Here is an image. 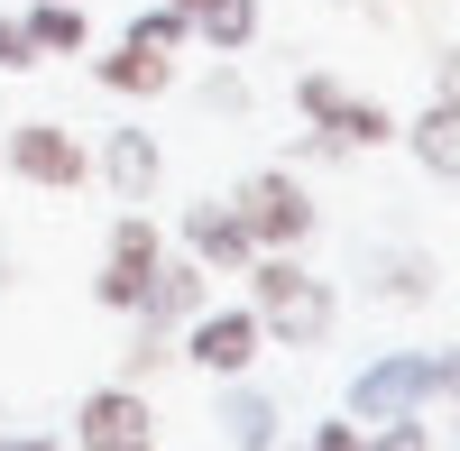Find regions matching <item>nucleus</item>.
<instances>
[{
  "label": "nucleus",
  "mask_w": 460,
  "mask_h": 451,
  "mask_svg": "<svg viewBox=\"0 0 460 451\" xmlns=\"http://www.w3.org/2000/svg\"><path fill=\"white\" fill-rule=\"evenodd\" d=\"M240 277H249V314H258L267 341H286V350H323L332 341V314L341 305H332V286L304 268L295 249H258Z\"/></svg>",
  "instance_id": "obj_1"
},
{
  "label": "nucleus",
  "mask_w": 460,
  "mask_h": 451,
  "mask_svg": "<svg viewBox=\"0 0 460 451\" xmlns=\"http://www.w3.org/2000/svg\"><path fill=\"white\" fill-rule=\"evenodd\" d=\"M295 111L314 120V138H304L314 157H350V147H387V138H396V111L368 102V93H341L332 74H304V84H295Z\"/></svg>",
  "instance_id": "obj_2"
},
{
  "label": "nucleus",
  "mask_w": 460,
  "mask_h": 451,
  "mask_svg": "<svg viewBox=\"0 0 460 451\" xmlns=\"http://www.w3.org/2000/svg\"><path fill=\"white\" fill-rule=\"evenodd\" d=\"M442 387V350H387V359H368L359 378H350V424H396V415H424Z\"/></svg>",
  "instance_id": "obj_3"
},
{
  "label": "nucleus",
  "mask_w": 460,
  "mask_h": 451,
  "mask_svg": "<svg viewBox=\"0 0 460 451\" xmlns=\"http://www.w3.org/2000/svg\"><path fill=\"white\" fill-rule=\"evenodd\" d=\"M230 212H240V231H249L258 249H304V240H314V221H323L314 194H304L286 166H258L240 194H230Z\"/></svg>",
  "instance_id": "obj_4"
},
{
  "label": "nucleus",
  "mask_w": 460,
  "mask_h": 451,
  "mask_svg": "<svg viewBox=\"0 0 460 451\" xmlns=\"http://www.w3.org/2000/svg\"><path fill=\"white\" fill-rule=\"evenodd\" d=\"M74 451H157V415H147V396L129 378L93 387L74 405Z\"/></svg>",
  "instance_id": "obj_5"
},
{
  "label": "nucleus",
  "mask_w": 460,
  "mask_h": 451,
  "mask_svg": "<svg viewBox=\"0 0 460 451\" xmlns=\"http://www.w3.org/2000/svg\"><path fill=\"white\" fill-rule=\"evenodd\" d=\"M258 350H267V332H258V314L249 305H203L194 323H184V359L203 368V378H249L258 368Z\"/></svg>",
  "instance_id": "obj_6"
},
{
  "label": "nucleus",
  "mask_w": 460,
  "mask_h": 451,
  "mask_svg": "<svg viewBox=\"0 0 460 451\" xmlns=\"http://www.w3.org/2000/svg\"><path fill=\"white\" fill-rule=\"evenodd\" d=\"M10 175L37 184V194H74V184L93 175V157H84V138L65 120H19L10 129Z\"/></svg>",
  "instance_id": "obj_7"
},
{
  "label": "nucleus",
  "mask_w": 460,
  "mask_h": 451,
  "mask_svg": "<svg viewBox=\"0 0 460 451\" xmlns=\"http://www.w3.org/2000/svg\"><path fill=\"white\" fill-rule=\"evenodd\" d=\"M175 231H184V258H203V277H240L249 258H258V240L240 231V212L212 203V194H203V203H184Z\"/></svg>",
  "instance_id": "obj_8"
},
{
  "label": "nucleus",
  "mask_w": 460,
  "mask_h": 451,
  "mask_svg": "<svg viewBox=\"0 0 460 451\" xmlns=\"http://www.w3.org/2000/svg\"><path fill=\"white\" fill-rule=\"evenodd\" d=\"M102 175H111V194H120V203H147V194H157V175H166V147L147 138V129H111V138H102Z\"/></svg>",
  "instance_id": "obj_9"
},
{
  "label": "nucleus",
  "mask_w": 460,
  "mask_h": 451,
  "mask_svg": "<svg viewBox=\"0 0 460 451\" xmlns=\"http://www.w3.org/2000/svg\"><path fill=\"white\" fill-rule=\"evenodd\" d=\"M221 451H277V396H258V387H240V378H221Z\"/></svg>",
  "instance_id": "obj_10"
},
{
  "label": "nucleus",
  "mask_w": 460,
  "mask_h": 451,
  "mask_svg": "<svg viewBox=\"0 0 460 451\" xmlns=\"http://www.w3.org/2000/svg\"><path fill=\"white\" fill-rule=\"evenodd\" d=\"M138 314L147 323H194L203 314V258H157V268H147V295H138Z\"/></svg>",
  "instance_id": "obj_11"
},
{
  "label": "nucleus",
  "mask_w": 460,
  "mask_h": 451,
  "mask_svg": "<svg viewBox=\"0 0 460 451\" xmlns=\"http://www.w3.org/2000/svg\"><path fill=\"white\" fill-rule=\"evenodd\" d=\"M396 138L414 147V166H424V175H442V184H460V102H433L424 120H405Z\"/></svg>",
  "instance_id": "obj_12"
},
{
  "label": "nucleus",
  "mask_w": 460,
  "mask_h": 451,
  "mask_svg": "<svg viewBox=\"0 0 460 451\" xmlns=\"http://www.w3.org/2000/svg\"><path fill=\"white\" fill-rule=\"evenodd\" d=\"M433 286H442V277H433L424 249H377V258H368V295H377V305H424Z\"/></svg>",
  "instance_id": "obj_13"
},
{
  "label": "nucleus",
  "mask_w": 460,
  "mask_h": 451,
  "mask_svg": "<svg viewBox=\"0 0 460 451\" xmlns=\"http://www.w3.org/2000/svg\"><path fill=\"white\" fill-rule=\"evenodd\" d=\"M19 28H28V47H37V56H84V47H93L84 0H37V10H28Z\"/></svg>",
  "instance_id": "obj_14"
},
{
  "label": "nucleus",
  "mask_w": 460,
  "mask_h": 451,
  "mask_svg": "<svg viewBox=\"0 0 460 451\" xmlns=\"http://www.w3.org/2000/svg\"><path fill=\"white\" fill-rule=\"evenodd\" d=\"M175 84V56H157V47H129L120 37V56H102V93H138V102H157Z\"/></svg>",
  "instance_id": "obj_15"
},
{
  "label": "nucleus",
  "mask_w": 460,
  "mask_h": 451,
  "mask_svg": "<svg viewBox=\"0 0 460 451\" xmlns=\"http://www.w3.org/2000/svg\"><path fill=\"white\" fill-rule=\"evenodd\" d=\"M194 37H203L212 56H240L249 37H258V0H203V10H194Z\"/></svg>",
  "instance_id": "obj_16"
},
{
  "label": "nucleus",
  "mask_w": 460,
  "mask_h": 451,
  "mask_svg": "<svg viewBox=\"0 0 460 451\" xmlns=\"http://www.w3.org/2000/svg\"><path fill=\"white\" fill-rule=\"evenodd\" d=\"M102 258H120V268H157L166 240H157V221H147V212H120V221H111V249H102Z\"/></svg>",
  "instance_id": "obj_17"
},
{
  "label": "nucleus",
  "mask_w": 460,
  "mask_h": 451,
  "mask_svg": "<svg viewBox=\"0 0 460 451\" xmlns=\"http://www.w3.org/2000/svg\"><path fill=\"white\" fill-rule=\"evenodd\" d=\"M184 37H194V19H184L175 0H157V10H138V19H129V47H157V56H175Z\"/></svg>",
  "instance_id": "obj_18"
},
{
  "label": "nucleus",
  "mask_w": 460,
  "mask_h": 451,
  "mask_svg": "<svg viewBox=\"0 0 460 451\" xmlns=\"http://www.w3.org/2000/svg\"><path fill=\"white\" fill-rule=\"evenodd\" d=\"M166 359H175V341H166V323H147V314H138V341L120 350V378L138 387V378H147V368H166Z\"/></svg>",
  "instance_id": "obj_19"
},
{
  "label": "nucleus",
  "mask_w": 460,
  "mask_h": 451,
  "mask_svg": "<svg viewBox=\"0 0 460 451\" xmlns=\"http://www.w3.org/2000/svg\"><path fill=\"white\" fill-rule=\"evenodd\" d=\"M368 451H433L424 415H396V424H368Z\"/></svg>",
  "instance_id": "obj_20"
},
{
  "label": "nucleus",
  "mask_w": 460,
  "mask_h": 451,
  "mask_svg": "<svg viewBox=\"0 0 460 451\" xmlns=\"http://www.w3.org/2000/svg\"><path fill=\"white\" fill-rule=\"evenodd\" d=\"M203 102L221 111V120H240V111H249V84H240V74H230V65H221V74H212V84H203Z\"/></svg>",
  "instance_id": "obj_21"
},
{
  "label": "nucleus",
  "mask_w": 460,
  "mask_h": 451,
  "mask_svg": "<svg viewBox=\"0 0 460 451\" xmlns=\"http://www.w3.org/2000/svg\"><path fill=\"white\" fill-rule=\"evenodd\" d=\"M37 65V47H28V28L19 19H0V74H28Z\"/></svg>",
  "instance_id": "obj_22"
},
{
  "label": "nucleus",
  "mask_w": 460,
  "mask_h": 451,
  "mask_svg": "<svg viewBox=\"0 0 460 451\" xmlns=\"http://www.w3.org/2000/svg\"><path fill=\"white\" fill-rule=\"evenodd\" d=\"M314 451H368V424H323Z\"/></svg>",
  "instance_id": "obj_23"
},
{
  "label": "nucleus",
  "mask_w": 460,
  "mask_h": 451,
  "mask_svg": "<svg viewBox=\"0 0 460 451\" xmlns=\"http://www.w3.org/2000/svg\"><path fill=\"white\" fill-rule=\"evenodd\" d=\"M433 93H442V102H460V47H451V56L433 65Z\"/></svg>",
  "instance_id": "obj_24"
},
{
  "label": "nucleus",
  "mask_w": 460,
  "mask_h": 451,
  "mask_svg": "<svg viewBox=\"0 0 460 451\" xmlns=\"http://www.w3.org/2000/svg\"><path fill=\"white\" fill-rule=\"evenodd\" d=\"M433 396H460V350H442V387Z\"/></svg>",
  "instance_id": "obj_25"
},
{
  "label": "nucleus",
  "mask_w": 460,
  "mask_h": 451,
  "mask_svg": "<svg viewBox=\"0 0 460 451\" xmlns=\"http://www.w3.org/2000/svg\"><path fill=\"white\" fill-rule=\"evenodd\" d=\"M0 451H56V442H0Z\"/></svg>",
  "instance_id": "obj_26"
},
{
  "label": "nucleus",
  "mask_w": 460,
  "mask_h": 451,
  "mask_svg": "<svg viewBox=\"0 0 460 451\" xmlns=\"http://www.w3.org/2000/svg\"><path fill=\"white\" fill-rule=\"evenodd\" d=\"M175 10H184V19H194V10H203V0H175Z\"/></svg>",
  "instance_id": "obj_27"
}]
</instances>
